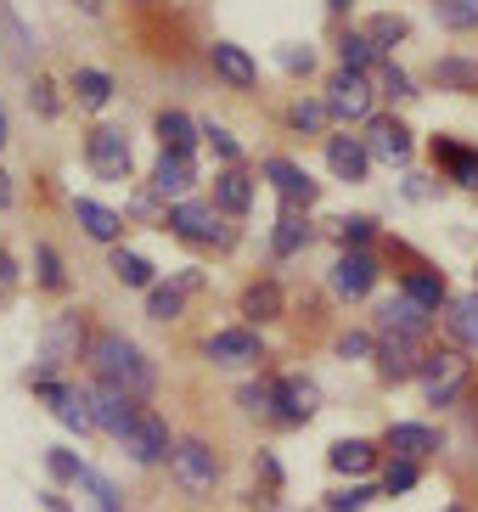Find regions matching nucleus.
Segmentation results:
<instances>
[{"instance_id":"obj_1","label":"nucleus","mask_w":478,"mask_h":512,"mask_svg":"<svg viewBox=\"0 0 478 512\" xmlns=\"http://www.w3.org/2000/svg\"><path fill=\"white\" fill-rule=\"evenodd\" d=\"M90 372L102 377L107 389H124L130 400H141V394H152V383H158V372H152V361L141 355V349L124 338V332H96L85 349Z\"/></svg>"},{"instance_id":"obj_2","label":"nucleus","mask_w":478,"mask_h":512,"mask_svg":"<svg viewBox=\"0 0 478 512\" xmlns=\"http://www.w3.org/2000/svg\"><path fill=\"white\" fill-rule=\"evenodd\" d=\"M85 338H90V332H85V316H79V310H62V316L45 327L40 361H34V372H29L34 389H40V383H51V372H57V366L79 361V344H85Z\"/></svg>"},{"instance_id":"obj_3","label":"nucleus","mask_w":478,"mask_h":512,"mask_svg":"<svg viewBox=\"0 0 478 512\" xmlns=\"http://www.w3.org/2000/svg\"><path fill=\"white\" fill-rule=\"evenodd\" d=\"M169 473L180 479L186 496H209L214 479H220V462H214V451L203 439H180L175 451H169Z\"/></svg>"},{"instance_id":"obj_4","label":"nucleus","mask_w":478,"mask_h":512,"mask_svg":"<svg viewBox=\"0 0 478 512\" xmlns=\"http://www.w3.org/2000/svg\"><path fill=\"white\" fill-rule=\"evenodd\" d=\"M422 389H428V406H450V400H456V394L467 389V361L462 355H422Z\"/></svg>"},{"instance_id":"obj_5","label":"nucleus","mask_w":478,"mask_h":512,"mask_svg":"<svg viewBox=\"0 0 478 512\" xmlns=\"http://www.w3.org/2000/svg\"><path fill=\"white\" fill-rule=\"evenodd\" d=\"M327 113L332 119H366L372 124V85H366V74H349V68H338V79L327 85Z\"/></svg>"},{"instance_id":"obj_6","label":"nucleus","mask_w":478,"mask_h":512,"mask_svg":"<svg viewBox=\"0 0 478 512\" xmlns=\"http://www.w3.org/2000/svg\"><path fill=\"white\" fill-rule=\"evenodd\" d=\"M90 169L102 175V181H130V136L102 124V130H90Z\"/></svg>"},{"instance_id":"obj_7","label":"nucleus","mask_w":478,"mask_h":512,"mask_svg":"<svg viewBox=\"0 0 478 512\" xmlns=\"http://www.w3.org/2000/svg\"><path fill=\"white\" fill-rule=\"evenodd\" d=\"M169 226L186 242H231V231H225L214 203H175V209H169Z\"/></svg>"},{"instance_id":"obj_8","label":"nucleus","mask_w":478,"mask_h":512,"mask_svg":"<svg viewBox=\"0 0 478 512\" xmlns=\"http://www.w3.org/2000/svg\"><path fill=\"white\" fill-rule=\"evenodd\" d=\"M119 445L135 456V462H164V456L175 451V445H169V428H164V417H158V411H147V406H141V417H135V428L119 439Z\"/></svg>"},{"instance_id":"obj_9","label":"nucleus","mask_w":478,"mask_h":512,"mask_svg":"<svg viewBox=\"0 0 478 512\" xmlns=\"http://www.w3.org/2000/svg\"><path fill=\"white\" fill-rule=\"evenodd\" d=\"M203 355H209L214 366H259V361H265V349H259V338H254L248 327L214 332L209 344H203Z\"/></svg>"},{"instance_id":"obj_10","label":"nucleus","mask_w":478,"mask_h":512,"mask_svg":"<svg viewBox=\"0 0 478 512\" xmlns=\"http://www.w3.org/2000/svg\"><path fill=\"white\" fill-rule=\"evenodd\" d=\"M428 321H434V310H422V304L405 299V293H394V299L377 304V327L389 332V338H422Z\"/></svg>"},{"instance_id":"obj_11","label":"nucleus","mask_w":478,"mask_h":512,"mask_svg":"<svg viewBox=\"0 0 478 512\" xmlns=\"http://www.w3.org/2000/svg\"><path fill=\"white\" fill-rule=\"evenodd\" d=\"M372 282H377V259L366 254V248H349V254L332 265V293H338V299H366Z\"/></svg>"},{"instance_id":"obj_12","label":"nucleus","mask_w":478,"mask_h":512,"mask_svg":"<svg viewBox=\"0 0 478 512\" xmlns=\"http://www.w3.org/2000/svg\"><path fill=\"white\" fill-rule=\"evenodd\" d=\"M265 181L276 186V197H282L287 209H310L315 203V181L293 164V158H265Z\"/></svg>"},{"instance_id":"obj_13","label":"nucleus","mask_w":478,"mask_h":512,"mask_svg":"<svg viewBox=\"0 0 478 512\" xmlns=\"http://www.w3.org/2000/svg\"><path fill=\"white\" fill-rule=\"evenodd\" d=\"M90 406H96V428H107L113 439H124V434L135 428V417H141V406H135L130 394H124V389H107V383L90 394Z\"/></svg>"},{"instance_id":"obj_14","label":"nucleus","mask_w":478,"mask_h":512,"mask_svg":"<svg viewBox=\"0 0 478 512\" xmlns=\"http://www.w3.org/2000/svg\"><path fill=\"white\" fill-rule=\"evenodd\" d=\"M366 152L383 158V164H405L411 158V130L400 119H372L366 124Z\"/></svg>"},{"instance_id":"obj_15","label":"nucleus","mask_w":478,"mask_h":512,"mask_svg":"<svg viewBox=\"0 0 478 512\" xmlns=\"http://www.w3.org/2000/svg\"><path fill=\"white\" fill-rule=\"evenodd\" d=\"M40 394L51 400V411H57L68 428H79V434H90V428H96V406H90V394L68 389V383H40Z\"/></svg>"},{"instance_id":"obj_16","label":"nucleus","mask_w":478,"mask_h":512,"mask_svg":"<svg viewBox=\"0 0 478 512\" xmlns=\"http://www.w3.org/2000/svg\"><path fill=\"white\" fill-rule=\"evenodd\" d=\"M327 169L338 175V181H366L372 152H366V141H355V136H332L327 141Z\"/></svg>"},{"instance_id":"obj_17","label":"nucleus","mask_w":478,"mask_h":512,"mask_svg":"<svg viewBox=\"0 0 478 512\" xmlns=\"http://www.w3.org/2000/svg\"><path fill=\"white\" fill-rule=\"evenodd\" d=\"M377 372H383V383H405V377H417L422 372L417 338H383V349H377Z\"/></svg>"},{"instance_id":"obj_18","label":"nucleus","mask_w":478,"mask_h":512,"mask_svg":"<svg viewBox=\"0 0 478 512\" xmlns=\"http://www.w3.org/2000/svg\"><path fill=\"white\" fill-rule=\"evenodd\" d=\"M209 62H214V74H220L225 85H237V91H248V85L259 79L254 57H248L242 46H231V40H214V46H209Z\"/></svg>"},{"instance_id":"obj_19","label":"nucleus","mask_w":478,"mask_h":512,"mask_svg":"<svg viewBox=\"0 0 478 512\" xmlns=\"http://www.w3.org/2000/svg\"><path fill=\"white\" fill-rule=\"evenodd\" d=\"M197 181V169H192V152H164L158 158V169H152V192L158 197H186Z\"/></svg>"},{"instance_id":"obj_20","label":"nucleus","mask_w":478,"mask_h":512,"mask_svg":"<svg viewBox=\"0 0 478 512\" xmlns=\"http://www.w3.org/2000/svg\"><path fill=\"white\" fill-rule=\"evenodd\" d=\"M276 417L282 422H310L315 417V383H304V377H282V389H276Z\"/></svg>"},{"instance_id":"obj_21","label":"nucleus","mask_w":478,"mask_h":512,"mask_svg":"<svg viewBox=\"0 0 478 512\" xmlns=\"http://www.w3.org/2000/svg\"><path fill=\"white\" fill-rule=\"evenodd\" d=\"M389 451H400L405 462H422L428 451H439V434L422 428V422H394L389 428Z\"/></svg>"},{"instance_id":"obj_22","label":"nucleus","mask_w":478,"mask_h":512,"mask_svg":"<svg viewBox=\"0 0 478 512\" xmlns=\"http://www.w3.org/2000/svg\"><path fill=\"white\" fill-rule=\"evenodd\" d=\"M74 220L85 226V237H96V242H119V231H124L119 214L102 209V203H90V197H79V203H74Z\"/></svg>"},{"instance_id":"obj_23","label":"nucleus","mask_w":478,"mask_h":512,"mask_svg":"<svg viewBox=\"0 0 478 512\" xmlns=\"http://www.w3.org/2000/svg\"><path fill=\"white\" fill-rule=\"evenodd\" d=\"M248 203H254V186H248V175H242V169H225V175H214V209L248 214Z\"/></svg>"},{"instance_id":"obj_24","label":"nucleus","mask_w":478,"mask_h":512,"mask_svg":"<svg viewBox=\"0 0 478 512\" xmlns=\"http://www.w3.org/2000/svg\"><path fill=\"white\" fill-rule=\"evenodd\" d=\"M434 158L450 169V181H456V186H467V192H478V152L456 147V141H439V147H434Z\"/></svg>"},{"instance_id":"obj_25","label":"nucleus","mask_w":478,"mask_h":512,"mask_svg":"<svg viewBox=\"0 0 478 512\" xmlns=\"http://www.w3.org/2000/svg\"><path fill=\"white\" fill-rule=\"evenodd\" d=\"M450 338L467 349H478V293H467V299H450V316H445Z\"/></svg>"},{"instance_id":"obj_26","label":"nucleus","mask_w":478,"mask_h":512,"mask_svg":"<svg viewBox=\"0 0 478 512\" xmlns=\"http://www.w3.org/2000/svg\"><path fill=\"white\" fill-rule=\"evenodd\" d=\"M400 293H405V299H417L422 310H439V304L450 299V287H445V276H439V271H411Z\"/></svg>"},{"instance_id":"obj_27","label":"nucleus","mask_w":478,"mask_h":512,"mask_svg":"<svg viewBox=\"0 0 478 512\" xmlns=\"http://www.w3.org/2000/svg\"><path fill=\"white\" fill-rule=\"evenodd\" d=\"M242 316L276 321V316H282V287H276V282H254L248 293H242Z\"/></svg>"},{"instance_id":"obj_28","label":"nucleus","mask_w":478,"mask_h":512,"mask_svg":"<svg viewBox=\"0 0 478 512\" xmlns=\"http://www.w3.org/2000/svg\"><path fill=\"white\" fill-rule=\"evenodd\" d=\"M270 242H276V254H299V248H304V242H310V220H304V214L299 209H282V220H276V237H270Z\"/></svg>"},{"instance_id":"obj_29","label":"nucleus","mask_w":478,"mask_h":512,"mask_svg":"<svg viewBox=\"0 0 478 512\" xmlns=\"http://www.w3.org/2000/svg\"><path fill=\"white\" fill-rule=\"evenodd\" d=\"M434 79L445 85V91H478V62H467V57H439V62H434Z\"/></svg>"},{"instance_id":"obj_30","label":"nucleus","mask_w":478,"mask_h":512,"mask_svg":"<svg viewBox=\"0 0 478 512\" xmlns=\"http://www.w3.org/2000/svg\"><path fill=\"white\" fill-rule=\"evenodd\" d=\"M180 310H186V282H164L147 293V316L152 321H180Z\"/></svg>"},{"instance_id":"obj_31","label":"nucleus","mask_w":478,"mask_h":512,"mask_svg":"<svg viewBox=\"0 0 478 512\" xmlns=\"http://www.w3.org/2000/svg\"><path fill=\"white\" fill-rule=\"evenodd\" d=\"M158 141H164V152H192L197 124L186 113H158Z\"/></svg>"},{"instance_id":"obj_32","label":"nucleus","mask_w":478,"mask_h":512,"mask_svg":"<svg viewBox=\"0 0 478 512\" xmlns=\"http://www.w3.org/2000/svg\"><path fill=\"white\" fill-rule=\"evenodd\" d=\"M74 96H79V107H107L113 79H107L102 68H74Z\"/></svg>"},{"instance_id":"obj_33","label":"nucleus","mask_w":478,"mask_h":512,"mask_svg":"<svg viewBox=\"0 0 478 512\" xmlns=\"http://www.w3.org/2000/svg\"><path fill=\"white\" fill-rule=\"evenodd\" d=\"M332 467H338V473H366V467L377 462V451L372 445H366V439H338V445H332V456H327Z\"/></svg>"},{"instance_id":"obj_34","label":"nucleus","mask_w":478,"mask_h":512,"mask_svg":"<svg viewBox=\"0 0 478 512\" xmlns=\"http://www.w3.org/2000/svg\"><path fill=\"white\" fill-rule=\"evenodd\" d=\"M107 271L119 276L124 287H152V265L141 254H130V248H113V259H107Z\"/></svg>"},{"instance_id":"obj_35","label":"nucleus","mask_w":478,"mask_h":512,"mask_svg":"<svg viewBox=\"0 0 478 512\" xmlns=\"http://www.w3.org/2000/svg\"><path fill=\"white\" fill-rule=\"evenodd\" d=\"M405 34H411V23H405V17H394V12H383V17H372V23H366V40H372L377 51L400 46Z\"/></svg>"},{"instance_id":"obj_36","label":"nucleus","mask_w":478,"mask_h":512,"mask_svg":"<svg viewBox=\"0 0 478 512\" xmlns=\"http://www.w3.org/2000/svg\"><path fill=\"white\" fill-rule=\"evenodd\" d=\"M338 57H344L349 74H366V68L377 62V46L366 40V34H344V40H338Z\"/></svg>"},{"instance_id":"obj_37","label":"nucleus","mask_w":478,"mask_h":512,"mask_svg":"<svg viewBox=\"0 0 478 512\" xmlns=\"http://www.w3.org/2000/svg\"><path fill=\"white\" fill-rule=\"evenodd\" d=\"M79 490L96 501V512H119V490H113V479H102L96 467H85V473H79Z\"/></svg>"},{"instance_id":"obj_38","label":"nucleus","mask_w":478,"mask_h":512,"mask_svg":"<svg viewBox=\"0 0 478 512\" xmlns=\"http://www.w3.org/2000/svg\"><path fill=\"white\" fill-rule=\"evenodd\" d=\"M434 12L445 29H473L478 23V0H434Z\"/></svg>"},{"instance_id":"obj_39","label":"nucleus","mask_w":478,"mask_h":512,"mask_svg":"<svg viewBox=\"0 0 478 512\" xmlns=\"http://www.w3.org/2000/svg\"><path fill=\"white\" fill-rule=\"evenodd\" d=\"M287 119H293V130H299V136H315V130H327V102H293V113H287Z\"/></svg>"},{"instance_id":"obj_40","label":"nucleus","mask_w":478,"mask_h":512,"mask_svg":"<svg viewBox=\"0 0 478 512\" xmlns=\"http://www.w3.org/2000/svg\"><path fill=\"white\" fill-rule=\"evenodd\" d=\"M377 220H366V214H349V220H338V237L349 242V248H360V242H372Z\"/></svg>"},{"instance_id":"obj_41","label":"nucleus","mask_w":478,"mask_h":512,"mask_svg":"<svg viewBox=\"0 0 478 512\" xmlns=\"http://www.w3.org/2000/svg\"><path fill=\"white\" fill-rule=\"evenodd\" d=\"M203 136L214 141V152H220L225 164H237L242 158V147H237V136H231V130H225V124H203Z\"/></svg>"},{"instance_id":"obj_42","label":"nucleus","mask_w":478,"mask_h":512,"mask_svg":"<svg viewBox=\"0 0 478 512\" xmlns=\"http://www.w3.org/2000/svg\"><path fill=\"white\" fill-rule=\"evenodd\" d=\"M276 389H282V383H248V389H242V406L248 411H276Z\"/></svg>"},{"instance_id":"obj_43","label":"nucleus","mask_w":478,"mask_h":512,"mask_svg":"<svg viewBox=\"0 0 478 512\" xmlns=\"http://www.w3.org/2000/svg\"><path fill=\"white\" fill-rule=\"evenodd\" d=\"M411 484H417V462H394L389 473H383V490H389V496H400V490H411Z\"/></svg>"},{"instance_id":"obj_44","label":"nucleus","mask_w":478,"mask_h":512,"mask_svg":"<svg viewBox=\"0 0 478 512\" xmlns=\"http://www.w3.org/2000/svg\"><path fill=\"white\" fill-rule=\"evenodd\" d=\"M34 265H40V282H45V287H62V282H68V276H62L57 248H40V254H34Z\"/></svg>"},{"instance_id":"obj_45","label":"nucleus","mask_w":478,"mask_h":512,"mask_svg":"<svg viewBox=\"0 0 478 512\" xmlns=\"http://www.w3.org/2000/svg\"><path fill=\"white\" fill-rule=\"evenodd\" d=\"M366 501H372V490H366V484H349V490H338L327 507L332 512H355V507H366Z\"/></svg>"},{"instance_id":"obj_46","label":"nucleus","mask_w":478,"mask_h":512,"mask_svg":"<svg viewBox=\"0 0 478 512\" xmlns=\"http://www.w3.org/2000/svg\"><path fill=\"white\" fill-rule=\"evenodd\" d=\"M45 462H51V473H57V479H74V484H79V473H85V462H79L74 451H51Z\"/></svg>"},{"instance_id":"obj_47","label":"nucleus","mask_w":478,"mask_h":512,"mask_svg":"<svg viewBox=\"0 0 478 512\" xmlns=\"http://www.w3.org/2000/svg\"><path fill=\"white\" fill-rule=\"evenodd\" d=\"M276 62H282L287 74H310V68H315V51H310V46H304V51H299V46H287Z\"/></svg>"},{"instance_id":"obj_48","label":"nucleus","mask_w":478,"mask_h":512,"mask_svg":"<svg viewBox=\"0 0 478 512\" xmlns=\"http://www.w3.org/2000/svg\"><path fill=\"white\" fill-rule=\"evenodd\" d=\"M338 355H344V361H360V355H372V338H366V332H344V338H338Z\"/></svg>"},{"instance_id":"obj_49","label":"nucleus","mask_w":478,"mask_h":512,"mask_svg":"<svg viewBox=\"0 0 478 512\" xmlns=\"http://www.w3.org/2000/svg\"><path fill=\"white\" fill-rule=\"evenodd\" d=\"M29 102L40 107L45 119H51V113H57V96H51V79H34V91H29Z\"/></svg>"},{"instance_id":"obj_50","label":"nucleus","mask_w":478,"mask_h":512,"mask_svg":"<svg viewBox=\"0 0 478 512\" xmlns=\"http://www.w3.org/2000/svg\"><path fill=\"white\" fill-rule=\"evenodd\" d=\"M383 96H411V79H405L400 68H394V62L383 68Z\"/></svg>"},{"instance_id":"obj_51","label":"nucleus","mask_w":478,"mask_h":512,"mask_svg":"<svg viewBox=\"0 0 478 512\" xmlns=\"http://www.w3.org/2000/svg\"><path fill=\"white\" fill-rule=\"evenodd\" d=\"M12 287H17V259H12V254H0V299H6Z\"/></svg>"},{"instance_id":"obj_52","label":"nucleus","mask_w":478,"mask_h":512,"mask_svg":"<svg viewBox=\"0 0 478 512\" xmlns=\"http://www.w3.org/2000/svg\"><path fill=\"white\" fill-rule=\"evenodd\" d=\"M45 501V512H68V501H62V496H40Z\"/></svg>"},{"instance_id":"obj_53","label":"nucleus","mask_w":478,"mask_h":512,"mask_svg":"<svg viewBox=\"0 0 478 512\" xmlns=\"http://www.w3.org/2000/svg\"><path fill=\"white\" fill-rule=\"evenodd\" d=\"M74 6H79L85 17H96V12H102V0H74Z\"/></svg>"},{"instance_id":"obj_54","label":"nucleus","mask_w":478,"mask_h":512,"mask_svg":"<svg viewBox=\"0 0 478 512\" xmlns=\"http://www.w3.org/2000/svg\"><path fill=\"white\" fill-rule=\"evenodd\" d=\"M327 6H332V12H344V6H349V0H327Z\"/></svg>"},{"instance_id":"obj_55","label":"nucleus","mask_w":478,"mask_h":512,"mask_svg":"<svg viewBox=\"0 0 478 512\" xmlns=\"http://www.w3.org/2000/svg\"><path fill=\"white\" fill-rule=\"evenodd\" d=\"M0 141H6V124H0Z\"/></svg>"},{"instance_id":"obj_56","label":"nucleus","mask_w":478,"mask_h":512,"mask_svg":"<svg viewBox=\"0 0 478 512\" xmlns=\"http://www.w3.org/2000/svg\"><path fill=\"white\" fill-rule=\"evenodd\" d=\"M445 512H462V507H445Z\"/></svg>"}]
</instances>
